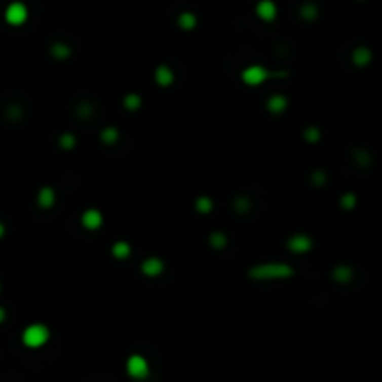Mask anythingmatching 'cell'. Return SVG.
I'll use <instances>...</instances> for the list:
<instances>
[{
	"label": "cell",
	"instance_id": "cell-25",
	"mask_svg": "<svg viewBox=\"0 0 382 382\" xmlns=\"http://www.w3.org/2000/svg\"><path fill=\"white\" fill-rule=\"evenodd\" d=\"M306 138L308 140H317L319 138V131L317 129H306Z\"/></svg>",
	"mask_w": 382,
	"mask_h": 382
},
{
	"label": "cell",
	"instance_id": "cell-21",
	"mask_svg": "<svg viewBox=\"0 0 382 382\" xmlns=\"http://www.w3.org/2000/svg\"><path fill=\"white\" fill-rule=\"evenodd\" d=\"M315 15H317V8L313 6V4H306V6L302 8V17L306 19V21L313 19Z\"/></svg>",
	"mask_w": 382,
	"mask_h": 382
},
{
	"label": "cell",
	"instance_id": "cell-26",
	"mask_svg": "<svg viewBox=\"0 0 382 382\" xmlns=\"http://www.w3.org/2000/svg\"><path fill=\"white\" fill-rule=\"evenodd\" d=\"M356 155H358V159H360V161H358L360 164H364V166H367V164H369V157L365 155V153H360V151H358Z\"/></svg>",
	"mask_w": 382,
	"mask_h": 382
},
{
	"label": "cell",
	"instance_id": "cell-28",
	"mask_svg": "<svg viewBox=\"0 0 382 382\" xmlns=\"http://www.w3.org/2000/svg\"><path fill=\"white\" fill-rule=\"evenodd\" d=\"M2 235H4V226L0 224V237H2Z\"/></svg>",
	"mask_w": 382,
	"mask_h": 382
},
{
	"label": "cell",
	"instance_id": "cell-15",
	"mask_svg": "<svg viewBox=\"0 0 382 382\" xmlns=\"http://www.w3.org/2000/svg\"><path fill=\"white\" fill-rule=\"evenodd\" d=\"M177 23H179L181 28H185V30H190L196 26V17L192 15V13L185 12V13H181L179 19H177Z\"/></svg>",
	"mask_w": 382,
	"mask_h": 382
},
{
	"label": "cell",
	"instance_id": "cell-22",
	"mask_svg": "<svg viewBox=\"0 0 382 382\" xmlns=\"http://www.w3.org/2000/svg\"><path fill=\"white\" fill-rule=\"evenodd\" d=\"M125 106H127L129 110L138 108V106H140V97H138V95H127V97H125Z\"/></svg>",
	"mask_w": 382,
	"mask_h": 382
},
{
	"label": "cell",
	"instance_id": "cell-23",
	"mask_svg": "<svg viewBox=\"0 0 382 382\" xmlns=\"http://www.w3.org/2000/svg\"><path fill=\"white\" fill-rule=\"evenodd\" d=\"M341 205L345 209H353L354 205H356V196H354V194H345V196L341 198Z\"/></svg>",
	"mask_w": 382,
	"mask_h": 382
},
{
	"label": "cell",
	"instance_id": "cell-6",
	"mask_svg": "<svg viewBox=\"0 0 382 382\" xmlns=\"http://www.w3.org/2000/svg\"><path fill=\"white\" fill-rule=\"evenodd\" d=\"M287 246H289V250L296 252V254H306V252L312 250V239L308 237V235L298 233V235H293L287 241Z\"/></svg>",
	"mask_w": 382,
	"mask_h": 382
},
{
	"label": "cell",
	"instance_id": "cell-14",
	"mask_svg": "<svg viewBox=\"0 0 382 382\" xmlns=\"http://www.w3.org/2000/svg\"><path fill=\"white\" fill-rule=\"evenodd\" d=\"M155 79H157V82H159L161 86H170L172 81H174V73H172L170 67L161 65V67L157 69V73H155Z\"/></svg>",
	"mask_w": 382,
	"mask_h": 382
},
{
	"label": "cell",
	"instance_id": "cell-18",
	"mask_svg": "<svg viewBox=\"0 0 382 382\" xmlns=\"http://www.w3.org/2000/svg\"><path fill=\"white\" fill-rule=\"evenodd\" d=\"M101 140H103L104 144H114L118 140V131L116 129H104L103 131V134H101Z\"/></svg>",
	"mask_w": 382,
	"mask_h": 382
},
{
	"label": "cell",
	"instance_id": "cell-7",
	"mask_svg": "<svg viewBox=\"0 0 382 382\" xmlns=\"http://www.w3.org/2000/svg\"><path fill=\"white\" fill-rule=\"evenodd\" d=\"M103 224V214L99 213L97 209H88L86 213L82 214V226L88 230H97Z\"/></svg>",
	"mask_w": 382,
	"mask_h": 382
},
{
	"label": "cell",
	"instance_id": "cell-10",
	"mask_svg": "<svg viewBox=\"0 0 382 382\" xmlns=\"http://www.w3.org/2000/svg\"><path fill=\"white\" fill-rule=\"evenodd\" d=\"M332 276H334V280L339 282V284H349V282L353 280V269L347 265H339L334 269Z\"/></svg>",
	"mask_w": 382,
	"mask_h": 382
},
{
	"label": "cell",
	"instance_id": "cell-12",
	"mask_svg": "<svg viewBox=\"0 0 382 382\" xmlns=\"http://www.w3.org/2000/svg\"><path fill=\"white\" fill-rule=\"evenodd\" d=\"M285 106H287V101H285L284 95H272V97L266 101V108H269L272 114H280V112H284Z\"/></svg>",
	"mask_w": 382,
	"mask_h": 382
},
{
	"label": "cell",
	"instance_id": "cell-20",
	"mask_svg": "<svg viewBox=\"0 0 382 382\" xmlns=\"http://www.w3.org/2000/svg\"><path fill=\"white\" fill-rule=\"evenodd\" d=\"M196 209L200 211V213H209V211L213 209V203H211V200H209V198L202 196L196 202Z\"/></svg>",
	"mask_w": 382,
	"mask_h": 382
},
{
	"label": "cell",
	"instance_id": "cell-19",
	"mask_svg": "<svg viewBox=\"0 0 382 382\" xmlns=\"http://www.w3.org/2000/svg\"><path fill=\"white\" fill-rule=\"evenodd\" d=\"M211 244H213L216 250H220L226 246V235L224 233H213L211 235Z\"/></svg>",
	"mask_w": 382,
	"mask_h": 382
},
{
	"label": "cell",
	"instance_id": "cell-11",
	"mask_svg": "<svg viewBox=\"0 0 382 382\" xmlns=\"http://www.w3.org/2000/svg\"><path fill=\"white\" fill-rule=\"evenodd\" d=\"M353 62L358 65V67L367 65L371 62V51H369V49H365V47H358V49H354Z\"/></svg>",
	"mask_w": 382,
	"mask_h": 382
},
{
	"label": "cell",
	"instance_id": "cell-24",
	"mask_svg": "<svg viewBox=\"0 0 382 382\" xmlns=\"http://www.w3.org/2000/svg\"><path fill=\"white\" fill-rule=\"evenodd\" d=\"M60 145H64L65 149H69V147H73V145H75V138H73L71 134H64V136H62V140H60Z\"/></svg>",
	"mask_w": 382,
	"mask_h": 382
},
{
	"label": "cell",
	"instance_id": "cell-9",
	"mask_svg": "<svg viewBox=\"0 0 382 382\" xmlns=\"http://www.w3.org/2000/svg\"><path fill=\"white\" fill-rule=\"evenodd\" d=\"M162 269H164V265H162V261L157 259V257H149V259H145L144 263H142V272L147 274V276H159L162 272Z\"/></svg>",
	"mask_w": 382,
	"mask_h": 382
},
{
	"label": "cell",
	"instance_id": "cell-5",
	"mask_svg": "<svg viewBox=\"0 0 382 382\" xmlns=\"http://www.w3.org/2000/svg\"><path fill=\"white\" fill-rule=\"evenodd\" d=\"M266 79V69L261 65H250L243 71V81L248 86H259L261 82Z\"/></svg>",
	"mask_w": 382,
	"mask_h": 382
},
{
	"label": "cell",
	"instance_id": "cell-4",
	"mask_svg": "<svg viewBox=\"0 0 382 382\" xmlns=\"http://www.w3.org/2000/svg\"><path fill=\"white\" fill-rule=\"evenodd\" d=\"M28 19V10L21 2H13L6 8V21L13 26H21Z\"/></svg>",
	"mask_w": 382,
	"mask_h": 382
},
{
	"label": "cell",
	"instance_id": "cell-1",
	"mask_svg": "<svg viewBox=\"0 0 382 382\" xmlns=\"http://www.w3.org/2000/svg\"><path fill=\"white\" fill-rule=\"evenodd\" d=\"M293 272L295 271L285 263H263L250 269L248 274L257 282H265V280H285L293 276Z\"/></svg>",
	"mask_w": 382,
	"mask_h": 382
},
{
	"label": "cell",
	"instance_id": "cell-8",
	"mask_svg": "<svg viewBox=\"0 0 382 382\" xmlns=\"http://www.w3.org/2000/svg\"><path fill=\"white\" fill-rule=\"evenodd\" d=\"M255 12H257V15L263 21H272V19L276 17V6H274L272 0H261L259 4H257V8H255Z\"/></svg>",
	"mask_w": 382,
	"mask_h": 382
},
{
	"label": "cell",
	"instance_id": "cell-3",
	"mask_svg": "<svg viewBox=\"0 0 382 382\" xmlns=\"http://www.w3.org/2000/svg\"><path fill=\"white\" fill-rule=\"evenodd\" d=\"M127 373L133 378H145L149 375V364L144 356L140 354H133L131 358L127 360Z\"/></svg>",
	"mask_w": 382,
	"mask_h": 382
},
{
	"label": "cell",
	"instance_id": "cell-16",
	"mask_svg": "<svg viewBox=\"0 0 382 382\" xmlns=\"http://www.w3.org/2000/svg\"><path fill=\"white\" fill-rule=\"evenodd\" d=\"M112 254H114V257L123 259V257H127V255L131 254V246H129L127 243L120 241V243H116L114 246H112Z\"/></svg>",
	"mask_w": 382,
	"mask_h": 382
},
{
	"label": "cell",
	"instance_id": "cell-17",
	"mask_svg": "<svg viewBox=\"0 0 382 382\" xmlns=\"http://www.w3.org/2000/svg\"><path fill=\"white\" fill-rule=\"evenodd\" d=\"M52 52H54L56 58H67L71 54V49L67 45H64V43H58V45L52 47Z\"/></svg>",
	"mask_w": 382,
	"mask_h": 382
},
{
	"label": "cell",
	"instance_id": "cell-2",
	"mask_svg": "<svg viewBox=\"0 0 382 382\" xmlns=\"http://www.w3.org/2000/svg\"><path fill=\"white\" fill-rule=\"evenodd\" d=\"M49 337H51L49 328H47L45 324H40V323L30 324L28 328H24L23 332V343L30 349L43 347V345L49 341Z\"/></svg>",
	"mask_w": 382,
	"mask_h": 382
},
{
	"label": "cell",
	"instance_id": "cell-13",
	"mask_svg": "<svg viewBox=\"0 0 382 382\" xmlns=\"http://www.w3.org/2000/svg\"><path fill=\"white\" fill-rule=\"evenodd\" d=\"M54 200H56V196H54V190H52V188H49V186L41 188L40 194H37V203H40V207H43V209L52 207Z\"/></svg>",
	"mask_w": 382,
	"mask_h": 382
},
{
	"label": "cell",
	"instance_id": "cell-27",
	"mask_svg": "<svg viewBox=\"0 0 382 382\" xmlns=\"http://www.w3.org/2000/svg\"><path fill=\"white\" fill-rule=\"evenodd\" d=\"M4 317H6V313H4V310H2V308H0V323H2V321H4Z\"/></svg>",
	"mask_w": 382,
	"mask_h": 382
}]
</instances>
